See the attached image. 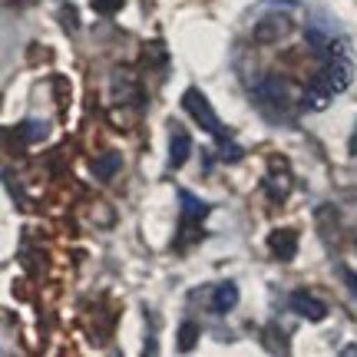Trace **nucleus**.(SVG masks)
Here are the masks:
<instances>
[{
    "mask_svg": "<svg viewBox=\"0 0 357 357\" xmlns=\"http://www.w3.org/2000/svg\"><path fill=\"white\" fill-rule=\"evenodd\" d=\"M182 106H185V113L199 123L202 129H208L212 136H218V139H225V129H222V119L215 116V109H212V102L205 100L199 89H185L182 93Z\"/></svg>",
    "mask_w": 357,
    "mask_h": 357,
    "instance_id": "nucleus-1",
    "label": "nucleus"
},
{
    "mask_svg": "<svg viewBox=\"0 0 357 357\" xmlns=\"http://www.w3.org/2000/svg\"><path fill=\"white\" fill-rule=\"evenodd\" d=\"M351 79H354V66H351V60H344V56H331L328 63L321 66V73L314 77V83H318L324 93L337 96V93H344V89L351 86Z\"/></svg>",
    "mask_w": 357,
    "mask_h": 357,
    "instance_id": "nucleus-2",
    "label": "nucleus"
},
{
    "mask_svg": "<svg viewBox=\"0 0 357 357\" xmlns=\"http://www.w3.org/2000/svg\"><path fill=\"white\" fill-rule=\"evenodd\" d=\"M182 205H185V215H182V245L189 242H199L202 238V229H199V222L208 215V205L199 202L192 192H182Z\"/></svg>",
    "mask_w": 357,
    "mask_h": 357,
    "instance_id": "nucleus-3",
    "label": "nucleus"
},
{
    "mask_svg": "<svg viewBox=\"0 0 357 357\" xmlns=\"http://www.w3.org/2000/svg\"><path fill=\"white\" fill-rule=\"evenodd\" d=\"M291 30H294V24L288 20V17H281V13L265 17V20H258V24H255V43H265V47L281 43V40L288 37Z\"/></svg>",
    "mask_w": 357,
    "mask_h": 357,
    "instance_id": "nucleus-4",
    "label": "nucleus"
},
{
    "mask_svg": "<svg viewBox=\"0 0 357 357\" xmlns=\"http://www.w3.org/2000/svg\"><path fill=\"white\" fill-rule=\"evenodd\" d=\"M268 248H271V255L281 258V261H291L298 255V235L291 229H275L268 235Z\"/></svg>",
    "mask_w": 357,
    "mask_h": 357,
    "instance_id": "nucleus-5",
    "label": "nucleus"
},
{
    "mask_svg": "<svg viewBox=\"0 0 357 357\" xmlns=\"http://www.w3.org/2000/svg\"><path fill=\"white\" fill-rule=\"evenodd\" d=\"M291 307L307 321H324V314H328V305L318 301L314 294H307V291H294L291 294Z\"/></svg>",
    "mask_w": 357,
    "mask_h": 357,
    "instance_id": "nucleus-6",
    "label": "nucleus"
},
{
    "mask_svg": "<svg viewBox=\"0 0 357 357\" xmlns=\"http://www.w3.org/2000/svg\"><path fill=\"white\" fill-rule=\"evenodd\" d=\"M255 96L261 102H268V106H284V102H288V93H284V86H281V79H275V77L261 79V83L255 86Z\"/></svg>",
    "mask_w": 357,
    "mask_h": 357,
    "instance_id": "nucleus-7",
    "label": "nucleus"
},
{
    "mask_svg": "<svg viewBox=\"0 0 357 357\" xmlns=\"http://www.w3.org/2000/svg\"><path fill=\"white\" fill-rule=\"evenodd\" d=\"M192 155V139L189 132H182V129L176 126V132H172V142H169V166H185V159Z\"/></svg>",
    "mask_w": 357,
    "mask_h": 357,
    "instance_id": "nucleus-8",
    "label": "nucleus"
},
{
    "mask_svg": "<svg viewBox=\"0 0 357 357\" xmlns=\"http://www.w3.org/2000/svg\"><path fill=\"white\" fill-rule=\"evenodd\" d=\"M119 169H123V155L119 153H102V155L93 159V176L102 178V182H109Z\"/></svg>",
    "mask_w": 357,
    "mask_h": 357,
    "instance_id": "nucleus-9",
    "label": "nucleus"
},
{
    "mask_svg": "<svg viewBox=\"0 0 357 357\" xmlns=\"http://www.w3.org/2000/svg\"><path fill=\"white\" fill-rule=\"evenodd\" d=\"M235 305H238V288H235L231 281H229V284H218V288H215V298H212V307L225 314V311H231Z\"/></svg>",
    "mask_w": 357,
    "mask_h": 357,
    "instance_id": "nucleus-10",
    "label": "nucleus"
},
{
    "mask_svg": "<svg viewBox=\"0 0 357 357\" xmlns=\"http://www.w3.org/2000/svg\"><path fill=\"white\" fill-rule=\"evenodd\" d=\"M331 102V93H324V89L318 86V83H311L305 93V106H311V109H324Z\"/></svg>",
    "mask_w": 357,
    "mask_h": 357,
    "instance_id": "nucleus-11",
    "label": "nucleus"
},
{
    "mask_svg": "<svg viewBox=\"0 0 357 357\" xmlns=\"http://www.w3.org/2000/svg\"><path fill=\"white\" fill-rule=\"evenodd\" d=\"M195 341H199V328H195L192 321H185V324H182V331H178V347H182V351H192Z\"/></svg>",
    "mask_w": 357,
    "mask_h": 357,
    "instance_id": "nucleus-12",
    "label": "nucleus"
},
{
    "mask_svg": "<svg viewBox=\"0 0 357 357\" xmlns=\"http://www.w3.org/2000/svg\"><path fill=\"white\" fill-rule=\"evenodd\" d=\"M43 132H47V126H43V123H37V119H30V123H24V126H20V139H24V142H37V139H43Z\"/></svg>",
    "mask_w": 357,
    "mask_h": 357,
    "instance_id": "nucleus-13",
    "label": "nucleus"
},
{
    "mask_svg": "<svg viewBox=\"0 0 357 357\" xmlns=\"http://www.w3.org/2000/svg\"><path fill=\"white\" fill-rule=\"evenodd\" d=\"M119 7H123V0H93V10L102 13V17H113Z\"/></svg>",
    "mask_w": 357,
    "mask_h": 357,
    "instance_id": "nucleus-14",
    "label": "nucleus"
},
{
    "mask_svg": "<svg viewBox=\"0 0 357 357\" xmlns=\"http://www.w3.org/2000/svg\"><path fill=\"white\" fill-rule=\"evenodd\" d=\"M265 344H268V351H288L284 347V334L278 337V328H268L265 331Z\"/></svg>",
    "mask_w": 357,
    "mask_h": 357,
    "instance_id": "nucleus-15",
    "label": "nucleus"
},
{
    "mask_svg": "<svg viewBox=\"0 0 357 357\" xmlns=\"http://www.w3.org/2000/svg\"><path fill=\"white\" fill-rule=\"evenodd\" d=\"M222 159H225V162H235V159H242V149L225 142V146H222Z\"/></svg>",
    "mask_w": 357,
    "mask_h": 357,
    "instance_id": "nucleus-16",
    "label": "nucleus"
},
{
    "mask_svg": "<svg viewBox=\"0 0 357 357\" xmlns=\"http://www.w3.org/2000/svg\"><path fill=\"white\" fill-rule=\"evenodd\" d=\"M351 153H357V132H354V139H351Z\"/></svg>",
    "mask_w": 357,
    "mask_h": 357,
    "instance_id": "nucleus-17",
    "label": "nucleus"
}]
</instances>
